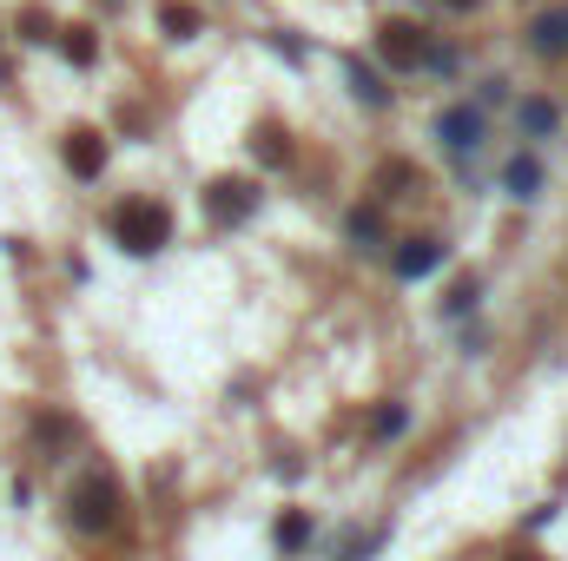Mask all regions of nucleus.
<instances>
[{
  "instance_id": "nucleus-1",
  "label": "nucleus",
  "mask_w": 568,
  "mask_h": 561,
  "mask_svg": "<svg viewBox=\"0 0 568 561\" xmlns=\"http://www.w3.org/2000/svg\"><path fill=\"white\" fill-rule=\"evenodd\" d=\"M113 522H120V482L93 469V476L67 496V529H73V536H106Z\"/></svg>"
},
{
  "instance_id": "nucleus-2",
  "label": "nucleus",
  "mask_w": 568,
  "mask_h": 561,
  "mask_svg": "<svg viewBox=\"0 0 568 561\" xmlns=\"http://www.w3.org/2000/svg\"><path fill=\"white\" fill-rule=\"evenodd\" d=\"M113 238H120L133 258H152V252L172 238V212H165V205H152V198H133V205H120V212H113Z\"/></svg>"
},
{
  "instance_id": "nucleus-3",
  "label": "nucleus",
  "mask_w": 568,
  "mask_h": 561,
  "mask_svg": "<svg viewBox=\"0 0 568 561\" xmlns=\"http://www.w3.org/2000/svg\"><path fill=\"white\" fill-rule=\"evenodd\" d=\"M377 53H384L397 73H410V67H424L429 40H424V27H410V20H384V27H377Z\"/></svg>"
},
{
  "instance_id": "nucleus-4",
  "label": "nucleus",
  "mask_w": 568,
  "mask_h": 561,
  "mask_svg": "<svg viewBox=\"0 0 568 561\" xmlns=\"http://www.w3.org/2000/svg\"><path fill=\"white\" fill-rule=\"evenodd\" d=\"M436 140L469 159V152L483 145V106H449V113H436Z\"/></svg>"
},
{
  "instance_id": "nucleus-5",
  "label": "nucleus",
  "mask_w": 568,
  "mask_h": 561,
  "mask_svg": "<svg viewBox=\"0 0 568 561\" xmlns=\"http://www.w3.org/2000/svg\"><path fill=\"white\" fill-rule=\"evenodd\" d=\"M252 205H258V192H252L245 178H219V185L205 192V212H212L219 225H239V218H245Z\"/></svg>"
},
{
  "instance_id": "nucleus-6",
  "label": "nucleus",
  "mask_w": 568,
  "mask_h": 561,
  "mask_svg": "<svg viewBox=\"0 0 568 561\" xmlns=\"http://www.w3.org/2000/svg\"><path fill=\"white\" fill-rule=\"evenodd\" d=\"M67 165H73V178H100L106 172V140L100 133H73L67 140Z\"/></svg>"
},
{
  "instance_id": "nucleus-7",
  "label": "nucleus",
  "mask_w": 568,
  "mask_h": 561,
  "mask_svg": "<svg viewBox=\"0 0 568 561\" xmlns=\"http://www.w3.org/2000/svg\"><path fill=\"white\" fill-rule=\"evenodd\" d=\"M443 265V245L436 238H410L404 252H397V278H429Z\"/></svg>"
},
{
  "instance_id": "nucleus-8",
  "label": "nucleus",
  "mask_w": 568,
  "mask_h": 561,
  "mask_svg": "<svg viewBox=\"0 0 568 561\" xmlns=\"http://www.w3.org/2000/svg\"><path fill=\"white\" fill-rule=\"evenodd\" d=\"M503 185H509V198H536V192H542V165H536L529 152H516V159L503 165Z\"/></svg>"
},
{
  "instance_id": "nucleus-9",
  "label": "nucleus",
  "mask_w": 568,
  "mask_h": 561,
  "mask_svg": "<svg viewBox=\"0 0 568 561\" xmlns=\"http://www.w3.org/2000/svg\"><path fill=\"white\" fill-rule=\"evenodd\" d=\"M529 47H536V53H568V7L542 13V20L529 27Z\"/></svg>"
},
{
  "instance_id": "nucleus-10",
  "label": "nucleus",
  "mask_w": 568,
  "mask_h": 561,
  "mask_svg": "<svg viewBox=\"0 0 568 561\" xmlns=\"http://www.w3.org/2000/svg\"><path fill=\"white\" fill-rule=\"evenodd\" d=\"M344 73H351V86H357V100H364V106H384V100H390V86H384L364 60H344Z\"/></svg>"
},
{
  "instance_id": "nucleus-11",
  "label": "nucleus",
  "mask_w": 568,
  "mask_h": 561,
  "mask_svg": "<svg viewBox=\"0 0 568 561\" xmlns=\"http://www.w3.org/2000/svg\"><path fill=\"white\" fill-rule=\"evenodd\" d=\"M556 126H562V113H556L549 100H523V133H529V140H542V133H556Z\"/></svg>"
},
{
  "instance_id": "nucleus-12",
  "label": "nucleus",
  "mask_w": 568,
  "mask_h": 561,
  "mask_svg": "<svg viewBox=\"0 0 568 561\" xmlns=\"http://www.w3.org/2000/svg\"><path fill=\"white\" fill-rule=\"evenodd\" d=\"M159 27H165L172 40H192V33H199V7H179V0H172V7L159 13Z\"/></svg>"
},
{
  "instance_id": "nucleus-13",
  "label": "nucleus",
  "mask_w": 568,
  "mask_h": 561,
  "mask_svg": "<svg viewBox=\"0 0 568 561\" xmlns=\"http://www.w3.org/2000/svg\"><path fill=\"white\" fill-rule=\"evenodd\" d=\"M476 297H483V278H463L449 297H443V317H469V310H476Z\"/></svg>"
},
{
  "instance_id": "nucleus-14",
  "label": "nucleus",
  "mask_w": 568,
  "mask_h": 561,
  "mask_svg": "<svg viewBox=\"0 0 568 561\" xmlns=\"http://www.w3.org/2000/svg\"><path fill=\"white\" fill-rule=\"evenodd\" d=\"M404 422H410V410H404V404H390V410H377V417H371V436H377V442H384V436H404Z\"/></svg>"
},
{
  "instance_id": "nucleus-15",
  "label": "nucleus",
  "mask_w": 568,
  "mask_h": 561,
  "mask_svg": "<svg viewBox=\"0 0 568 561\" xmlns=\"http://www.w3.org/2000/svg\"><path fill=\"white\" fill-rule=\"evenodd\" d=\"M304 542H311V522H304V516L278 522V549H284V555H291V549H304Z\"/></svg>"
},
{
  "instance_id": "nucleus-16",
  "label": "nucleus",
  "mask_w": 568,
  "mask_h": 561,
  "mask_svg": "<svg viewBox=\"0 0 568 561\" xmlns=\"http://www.w3.org/2000/svg\"><path fill=\"white\" fill-rule=\"evenodd\" d=\"M67 60H80V67L93 60V33H87V27H73V33H67Z\"/></svg>"
},
{
  "instance_id": "nucleus-17",
  "label": "nucleus",
  "mask_w": 568,
  "mask_h": 561,
  "mask_svg": "<svg viewBox=\"0 0 568 561\" xmlns=\"http://www.w3.org/2000/svg\"><path fill=\"white\" fill-rule=\"evenodd\" d=\"M351 238L357 245H377V212H351Z\"/></svg>"
},
{
  "instance_id": "nucleus-18",
  "label": "nucleus",
  "mask_w": 568,
  "mask_h": 561,
  "mask_svg": "<svg viewBox=\"0 0 568 561\" xmlns=\"http://www.w3.org/2000/svg\"><path fill=\"white\" fill-rule=\"evenodd\" d=\"M443 7H456V13H469V7H476V0H443Z\"/></svg>"
},
{
  "instance_id": "nucleus-19",
  "label": "nucleus",
  "mask_w": 568,
  "mask_h": 561,
  "mask_svg": "<svg viewBox=\"0 0 568 561\" xmlns=\"http://www.w3.org/2000/svg\"><path fill=\"white\" fill-rule=\"evenodd\" d=\"M509 561H542V555H509Z\"/></svg>"
}]
</instances>
